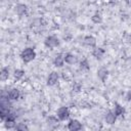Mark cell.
Returning a JSON list of instances; mask_svg holds the SVG:
<instances>
[{
	"label": "cell",
	"instance_id": "obj_1",
	"mask_svg": "<svg viewBox=\"0 0 131 131\" xmlns=\"http://www.w3.org/2000/svg\"><path fill=\"white\" fill-rule=\"evenodd\" d=\"M20 57L23 59L24 62H31L32 60L35 59L36 57V52L33 48H26L21 51L20 53Z\"/></svg>",
	"mask_w": 131,
	"mask_h": 131
},
{
	"label": "cell",
	"instance_id": "obj_2",
	"mask_svg": "<svg viewBox=\"0 0 131 131\" xmlns=\"http://www.w3.org/2000/svg\"><path fill=\"white\" fill-rule=\"evenodd\" d=\"M44 44L48 48H55L59 45V39L54 35H50V36H47L45 38Z\"/></svg>",
	"mask_w": 131,
	"mask_h": 131
},
{
	"label": "cell",
	"instance_id": "obj_3",
	"mask_svg": "<svg viewBox=\"0 0 131 131\" xmlns=\"http://www.w3.org/2000/svg\"><path fill=\"white\" fill-rule=\"evenodd\" d=\"M56 117H57V119L60 120V121H66V120H68L69 117H70V111H69V108H68L67 106H61V107H59V108L57 110V112H56Z\"/></svg>",
	"mask_w": 131,
	"mask_h": 131
},
{
	"label": "cell",
	"instance_id": "obj_4",
	"mask_svg": "<svg viewBox=\"0 0 131 131\" xmlns=\"http://www.w3.org/2000/svg\"><path fill=\"white\" fill-rule=\"evenodd\" d=\"M68 129L69 131H80L82 130V124L80 123V121L73 119L68 123Z\"/></svg>",
	"mask_w": 131,
	"mask_h": 131
},
{
	"label": "cell",
	"instance_id": "obj_5",
	"mask_svg": "<svg viewBox=\"0 0 131 131\" xmlns=\"http://www.w3.org/2000/svg\"><path fill=\"white\" fill-rule=\"evenodd\" d=\"M59 79V76L56 72H52L49 74V76L47 77V85L49 86H54L55 84H57Z\"/></svg>",
	"mask_w": 131,
	"mask_h": 131
},
{
	"label": "cell",
	"instance_id": "obj_6",
	"mask_svg": "<svg viewBox=\"0 0 131 131\" xmlns=\"http://www.w3.org/2000/svg\"><path fill=\"white\" fill-rule=\"evenodd\" d=\"M20 96V92L16 88H12L7 92V97L9 100H16Z\"/></svg>",
	"mask_w": 131,
	"mask_h": 131
},
{
	"label": "cell",
	"instance_id": "obj_7",
	"mask_svg": "<svg viewBox=\"0 0 131 131\" xmlns=\"http://www.w3.org/2000/svg\"><path fill=\"white\" fill-rule=\"evenodd\" d=\"M104 120H105V122L107 123V124H110V125H112V124H115V122H116V120H117V116L114 114V112H108V113H106V115H105V117H104Z\"/></svg>",
	"mask_w": 131,
	"mask_h": 131
},
{
	"label": "cell",
	"instance_id": "obj_8",
	"mask_svg": "<svg viewBox=\"0 0 131 131\" xmlns=\"http://www.w3.org/2000/svg\"><path fill=\"white\" fill-rule=\"evenodd\" d=\"M53 63H54V66L57 67V68L62 67L63 63H64V55H62V54H57V55L54 57V59H53Z\"/></svg>",
	"mask_w": 131,
	"mask_h": 131
},
{
	"label": "cell",
	"instance_id": "obj_9",
	"mask_svg": "<svg viewBox=\"0 0 131 131\" xmlns=\"http://www.w3.org/2000/svg\"><path fill=\"white\" fill-rule=\"evenodd\" d=\"M84 44L89 47H94L96 45V39L93 36H86L84 38Z\"/></svg>",
	"mask_w": 131,
	"mask_h": 131
},
{
	"label": "cell",
	"instance_id": "obj_10",
	"mask_svg": "<svg viewBox=\"0 0 131 131\" xmlns=\"http://www.w3.org/2000/svg\"><path fill=\"white\" fill-rule=\"evenodd\" d=\"M77 61V57L72 54V53H67L64 54V62H67L68 64H74Z\"/></svg>",
	"mask_w": 131,
	"mask_h": 131
},
{
	"label": "cell",
	"instance_id": "obj_11",
	"mask_svg": "<svg viewBox=\"0 0 131 131\" xmlns=\"http://www.w3.org/2000/svg\"><path fill=\"white\" fill-rule=\"evenodd\" d=\"M107 75H108V71L105 69V68H100L98 71H97V76L100 80L104 81L106 78H107Z\"/></svg>",
	"mask_w": 131,
	"mask_h": 131
},
{
	"label": "cell",
	"instance_id": "obj_12",
	"mask_svg": "<svg viewBox=\"0 0 131 131\" xmlns=\"http://www.w3.org/2000/svg\"><path fill=\"white\" fill-rule=\"evenodd\" d=\"M114 114L117 116V117H120V116H123L125 114V108L124 106L120 105V104H116L115 107H114Z\"/></svg>",
	"mask_w": 131,
	"mask_h": 131
},
{
	"label": "cell",
	"instance_id": "obj_13",
	"mask_svg": "<svg viewBox=\"0 0 131 131\" xmlns=\"http://www.w3.org/2000/svg\"><path fill=\"white\" fill-rule=\"evenodd\" d=\"M103 54H104V50L102 48H100V47H96L92 51V55L94 57H96V58H101Z\"/></svg>",
	"mask_w": 131,
	"mask_h": 131
},
{
	"label": "cell",
	"instance_id": "obj_14",
	"mask_svg": "<svg viewBox=\"0 0 131 131\" xmlns=\"http://www.w3.org/2000/svg\"><path fill=\"white\" fill-rule=\"evenodd\" d=\"M15 11H16L17 14H19V15L25 14V13L27 12V5H25V4H17V5L15 6Z\"/></svg>",
	"mask_w": 131,
	"mask_h": 131
},
{
	"label": "cell",
	"instance_id": "obj_15",
	"mask_svg": "<svg viewBox=\"0 0 131 131\" xmlns=\"http://www.w3.org/2000/svg\"><path fill=\"white\" fill-rule=\"evenodd\" d=\"M24 76H25V71L21 70V69H16V70L14 71V73H13V77H14V79H16V80H20Z\"/></svg>",
	"mask_w": 131,
	"mask_h": 131
},
{
	"label": "cell",
	"instance_id": "obj_16",
	"mask_svg": "<svg viewBox=\"0 0 131 131\" xmlns=\"http://www.w3.org/2000/svg\"><path fill=\"white\" fill-rule=\"evenodd\" d=\"M14 129L15 131H29V127L25 123H17Z\"/></svg>",
	"mask_w": 131,
	"mask_h": 131
},
{
	"label": "cell",
	"instance_id": "obj_17",
	"mask_svg": "<svg viewBox=\"0 0 131 131\" xmlns=\"http://www.w3.org/2000/svg\"><path fill=\"white\" fill-rule=\"evenodd\" d=\"M0 76H1V79H2V80H6V79H8V76H9V70H8L7 68H3V69L1 70V74H0Z\"/></svg>",
	"mask_w": 131,
	"mask_h": 131
},
{
	"label": "cell",
	"instance_id": "obj_18",
	"mask_svg": "<svg viewBox=\"0 0 131 131\" xmlns=\"http://www.w3.org/2000/svg\"><path fill=\"white\" fill-rule=\"evenodd\" d=\"M4 122H5L4 126H5L6 129H12V128H15V126H16L15 121H8V120H6Z\"/></svg>",
	"mask_w": 131,
	"mask_h": 131
},
{
	"label": "cell",
	"instance_id": "obj_19",
	"mask_svg": "<svg viewBox=\"0 0 131 131\" xmlns=\"http://www.w3.org/2000/svg\"><path fill=\"white\" fill-rule=\"evenodd\" d=\"M91 19H92V21L94 23V24H98V23H100L101 21V19H102V17H101V15H100V13H94L93 15H92V17H91Z\"/></svg>",
	"mask_w": 131,
	"mask_h": 131
},
{
	"label": "cell",
	"instance_id": "obj_20",
	"mask_svg": "<svg viewBox=\"0 0 131 131\" xmlns=\"http://www.w3.org/2000/svg\"><path fill=\"white\" fill-rule=\"evenodd\" d=\"M80 69L81 70H88L89 69V62L87 59H83L80 62Z\"/></svg>",
	"mask_w": 131,
	"mask_h": 131
},
{
	"label": "cell",
	"instance_id": "obj_21",
	"mask_svg": "<svg viewBox=\"0 0 131 131\" xmlns=\"http://www.w3.org/2000/svg\"><path fill=\"white\" fill-rule=\"evenodd\" d=\"M81 88H82V86H81L80 83H75L74 86H73V90L76 91V92H79L81 90Z\"/></svg>",
	"mask_w": 131,
	"mask_h": 131
}]
</instances>
